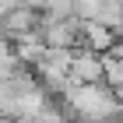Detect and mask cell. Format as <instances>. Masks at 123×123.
Wrapping results in <instances>:
<instances>
[{"mask_svg": "<svg viewBox=\"0 0 123 123\" xmlns=\"http://www.w3.org/2000/svg\"><path fill=\"white\" fill-rule=\"evenodd\" d=\"M77 0H46L42 14H53V18H77Z\"/></svg>", "mask_w": 123, "mask_h": 123, "instance_id": "8", "label": "cell"}, {"mask_svg": "<svg viewBox=\"0 0 123 123\" xmlns=\"http://www.w3.org/2000/svg\"><path fill=\"white\" fill-rule=\"evenodd\" d=\"M81 46L95 49V53H109L116 46V32L102 21H81Z\"/></svg>", "mask_w": 123, "mask_h": 123, "instance_id": "6", "label": "cell"}, {"mask_svg": "<svg viewBox=\"0 0 123 123\" xmlns=\"http://www.w3.org/2000/svg\"><path fill=\"white\" fill-rule=\"evenodd\" d=\"M0 123H18L14 116H7V113H0Z\"/></svg>", "mask_w": 123, "mask_h": 123, "instance_id": "10", "label": "cell"}, {"mask_svg": "<svg viewBox=\"0 0 123 123\" xmlns=\"http://www.w3.org/2000/svg\"><path fill=\"white\" fill-rule=\"evenodd\" d=\"M70 60H74V49H60V46H46V53L35 60V74H39V81L49 88L53 95H60L63 92V81H67V74H70Z\"/></svg>", "mask_w": 123, "mask_h": 123, "instance_id": "2", "label": "cell"}, {"mask_svg": "<svg viewBox=\"0 0 123 123\" xmlns=\"http://www.w3.org/2000/svg\"><path fill=\"white\" fill-rule=\"evenodd\" d=\"M39 32H42V42L46 46H60V49H77L81 46V18H53V14H42Z\"/></svg>", "mask_w": 123, "mask_h": 123, "instance_id": "3", "label": "cell"}, {"mask_svg": "<svg viewBox=\"0 0 123 123\" xmlns=\"http://www.w3.org/2000/svg\"><path fill=\"white\" fill-rule=\"evenodd\" d=\"M60 102L67 105V113L74 116V123H105L120 120V95L113 85L95 81V85H74L70 92L60 95Z\"/></svg>", "mask_w": 123, "mask_h": 123, "instance_id": "1", "label": "cell"}, {"mask_svg": "<svg viewBox=\"0 0 123 123\" xmlns=\"http://www.w3.org/2000/svg\"><path fill=\"white\" fill-rule=\"evenodd\" d=\"M25 4H28V7H35V11H42V7H46V0H25Z\"/></svg>", "mask_w": 123, "mask_h": 123, "instance_id": "9", "label": "cell"}, {"mask_svg": "<svg viewBox=\"0 0 123 123\" xmlns=\"http://www.w3.org/2000/svg\"><path fill=\"white\" fill-rule=\"evenodd\" d=\"M39 21H42V11L28 7V4H21V7H14L7 18L0 21V39L14 42V39H21L25 32H35V28H39Z\"/></svg>", "mask_w": 123, "mask_h": 123, "instance_id": "4", "label": "cell"}, {"mask_svg": "<svg viewBox=\"0 0 123 123\" xmlns=\"http://www.w3.org/2000/svg\"><path fill=\"white\" fill-rule=\"evenodd\" d=\"M70 74H74L81 85L105 81V63H102V53H95V49H88V46H77V49H74V60H70Z\"/></svg>", "mask_w": 123, "mask_h": 123, "instance_id": "5", "label": "cell"}, {"mask_svg": "<svg viewBox=\"0 0 123 123\" xmlns=\"http://www.w3.org/2000/svg\"><path fill=\"white\" fill-rule=\"evenodd\" d=\"M102 63H105V85H113V88H123V56L102 53Z\"/></svg>", "mask_w": 123, "mask_h": 123, "instance_id": "7", "label": "cell"}]
</instances>
